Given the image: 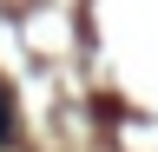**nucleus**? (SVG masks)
I'll return each mask as SVG.
<instances>
[{
	"label": "nucleus",
	"instance_id": "nucleus-1",
	"mask_svg": "<svg viewBox=\"0 0 158 152\" xmlns=\"http://www.w3.org/2000/svg\"><path fill=\"white\" fill-rule=\"evenodd\" d=\"M13 139V106H7V86H0V145Z\"/></svg>",
	"mask_w": 158,
	"mask_h": 152
}]
</instances>
